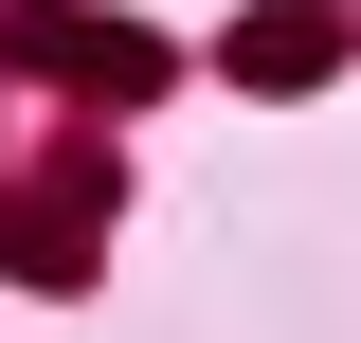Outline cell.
<instances>
[{
  "mask_svg": "<svg viewBox=\"0 0 361 343\" xmlns=\"http://www.w3.org/2000/svg\"><path fill=\"white\" fill-rule=\"evenodd\" d=\"M235 73H271V90H307V73H325V18H253V37H235Z\"/></svg>",
  "mask_w": 361,
  "mask_h": 343,
  "instance_id": "cell-1",
  "label": "cell"
}]
</instances>
